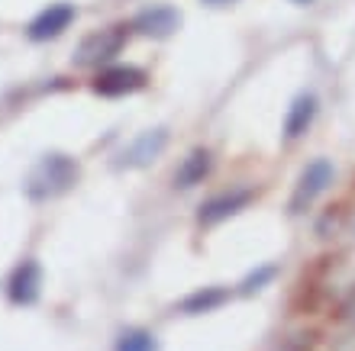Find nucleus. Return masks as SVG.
Segmentation results:
<instances>
[{
    "label": "nucleus",
    "mask_w": 355,
    "mask_h": 351,
    "mask_svg": "<svg viewBox=\"0 0 355 351\" xmlns=\"http://www.w3.org/2000/svg\"><path fill=\"white\" fill-rule=\"evenodd\" d=\"M75 181H78L75 158L52 152V155H46L33 168V174L26 181V194H29V200H52V197L65 194Z\"/></svg>",
    "instance_id": "obj_1"
},
{
    "label": "nucleus",
    "mask_w": 355,
    "mask_h": 351,
    "mask_svg": "<svg viewBox=\"0 0 355 351\" xmlns=\"http://www.w3.org/2000/svg\"><path fill=\"white\" fill-rule=\"evenodd\" d=\"M333 177H336V168L329 165L327 158H313V161L300 171L297 187H294V194H291V216L307 213L310 206L317 204V197L329 190Z\"/></svg>",
    "instance_id": "obj_2"
},
{
    "label": "nucleus",
    "mask_w": 355,
    "mask_h": 351,
    "mask_svg": "<svg viewBox=\"0 0 355 351\" xmlns=\"http://www.w3.org/2000/svg\"><path fill=\"white\" fill-rule=\"evenodd\" d=\"M126 46V26H107L81 39L78 46V65H107L113 55H120Z\"/></svg>",
    "instance_id": "obj_3"
},
{
    "label": "nucleus",
    "mask_w": 355,
    "mask_h": 351,
    "mask_svg": "<svg viewBox=\"0 0 355 351\" xmlns=\"http://www.w3.org/2000/svg\"><path fill=\"white\" fill-rule=\"evenodd\" d=\"M94 93L101 97H126L146 87V71L136 65H107L97 78H94Z\"/></svg>",
    "instance_id": "obj_4"
},
{
    "label": "nucleus",
    "mask_w": 355,
    "mask_h": 351,
    "mask_svg": "<svg viewBox=\"0 0 355 351\" xmlns=\"http://www.w3.org/2000/svg\"><path fill=\"white\" fill-rule=\"evenodd\" d=\"M78 10L71 3H49L46 10H39L33 23L26 26V36L33 42H49V39H58L71 23H75Z\"/></svg>",
    "instance_id": "obj_5"
},
{
    "label": "nucleus",
    "mask_w": 355,
    "mask_h": 351,
    "mask_svg": "<svg viewBox=\"0 0 355 351\" xmlns=\"http://www.w3.org/2000/svg\"><path fill=\"white\" fill-rule=\"evenodd\" d=\"M39 290H42V268H39L33 258L19 261L13 274L7 280V296L10 303L17 306H33L39 300Z\"/></svg>",
    "instance_id": "obj_6"
},
{
    "label": "nucleus",
    "mask_w": 355,
    "mask_h": 351,
    "mask_svg": "<svg viewBox=\"0 0 355 351\" xmlns=\"http://www.w3.org/2000/svg\"><path fill=\"white\" fill-rule=\"evenodd\" d=\"M249 204H252V190H245V187H239V190H223V194L210 197L207 204H200L197 222H200V226H216V222H223V219H230V216H236L239 210H245Z\"/></svg>",
    "instance_id": "obj_7"
},
{
    "label": "nucleus",
    "mask_w": 355,
    "mask_h": 351,
    "mask_svg": "<svg viewBox=\"0 0 355 351\" xmlns=\"http://www.w3.org/2000/svg\"><path fill=\"white\" fill-rule=\"evenodd\" d=\"M165 145H168V132L165 129L142 132L139 139H132L130 145L123 148L116 168H146V165H152V161L165 152Z\"/></svg>",
    "instance_id": "obj_8"
},
{
    "label": "nucleus",
    "mask_w": 355,
    "mask_h": 351,
    "mask_svg": "<svg viewBox=\"0 0 355 351\" xmlns=\"http://www.w3.org/2000/svg\"><path fill=\"white\" fill-rule=\"evenodd\" d=\"M313 116H317V93H297L294 103L288 107V116H284V139L297 142L304 132L313 126Z\"/></svg>",
    "instance_id": "obj_9"
},
{
    "label": "nucleus",
    "mask_w": 355,
    "mask_h": 351,
    "mask_svg": "<svg viewBox=\"0 0 355 351\" xmlns=\"http://www.w3.org/2000/svg\"><path fill=\"white\" fill-rule=\"evenodd\" d=\"M178 23H181L178 10H171V7H146L142 13H136L132 29H136V33H142V36L165 39V36H171V33L178 29Z\"/></svg>",
    "instance_id": "obj_10"
},
{
    "label": "nucleus",
    "mask_w": 355,
    "mask_h": 351,
    "mask_svg": "<svg viewBox=\"0 0 355 351\" xmlns=\"http://www.w3.org/2000/svg\"><path fill=\"white\" fill-rule=\"evenodd\" d=\"M210 168H214V155H210L207 148H194V152H191V155L178 165L175 187H178V190H191V187L204 184V177L210 174Z\"/></svg>",
    "instance_id": "obj_11"
},
{
    "label": "nucleus",
    "mask_w": 355,
    "mask_h": 351,
    "mask_svg": "<svg viewBox=\"0 0 355 351\" xmlns=\"http://www.w3.org/2000/svg\"><path fill=\"white\" fill-rule=\"evenodd\" d=\"M226 300H230V294H226L223 287H200V290H194V294H187L178 309L187 313V316H200V313H214V309H220Z\"/></svg>",
    "instance_id": "obj_12"
},
{
    "label": "nucleus",
    "mask_w": 355,
    "mask_h": 351,
    "mask_svg": "<svg viewBox=\"0 0 355 351\" xmlns=\"http://www.w3.org/2000/svg\"><path fill=\"white\" fill-rule=\"evenodd\" d=\"M116 351H159V342L146 329H126L116 339Z\"/></svg>",
    "instance_id": "obj_13"
},
{
    "label": "nucleus",
    "mask_w": 355,
    "mask_h": 351,
    "mask_svg": "<svg viewBox=\"0 0 355 351\" xmlns=\"http://www.w3.org/2000/svg\"><path fill=\"white\" fill-rule=\"evenodd\" d=\"M271 278H275V268H271V264H265V268L252 271V274L243 280V294H255V290H262V287L268 284Z\"/></svg>",
    "instance_id": "obj_14"
},
{
    "label": "nucleus",
    "mask_w": 355,
    "mask_h": 351,
    "mask_svg": "<svg viewBox=\"0 0 355 351\" xmlns=\"http://www.w3.org/2000/svg\"><path fill=\"white\" fill-rule=\"evenodd\" d=\"M339 319H343V323H349V325H355V294L349 296L346 303H343V309H339Z\"/></svg>",
    "instance_id": "obj_15"
},
{
    "label": "nucleus",
    "mask_w": 355,
    "mask_h": 351,
    "mask_svg": "<svg viewBox=\"0 0 355 351\" xmlns=\"http://www.w3.org/2000/svg\"><path fill=\"white\" fill-rule=\"evenodd\" d=\"M207 3H233V0H207Z\"/></svg>",
    "instance_id": "obj_16"
},
{
    "label": "nucleus",
    "mask_w": 355,
    "mask_h": 351,
    "mask_svg": "<svg viewBox=\"0 0 355 351\" xmlns=\"http://www.w3.org/2000/svg\"><path fill=\"white\" fill-rule=\"evenodd\" d=\"M297 3H310V0H297Z\"/></svg>",
    "instance_id": "obj_17"
}]
</instances>
